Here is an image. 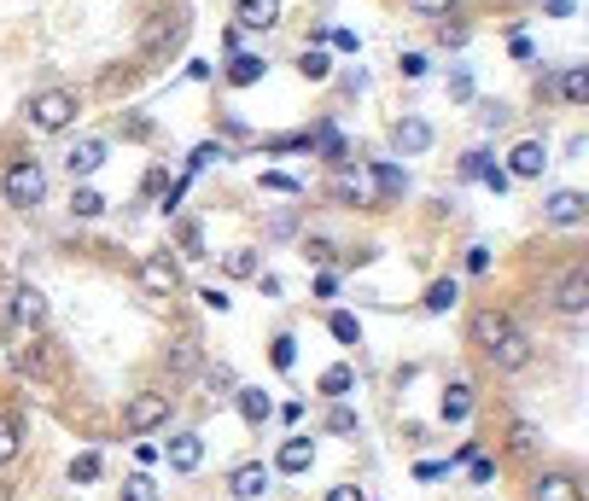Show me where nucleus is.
Here are the masks:
<instances>
[{
    "mask_svg": "<svg viewBox=\"0 0 589 501\" xmlns=\"http://www.w3.org/2000/svg\"><path fill=\"white\" fill-rule=\"evenodd\" d=\"M467 344L502 373H520L525 362H531V338H525L520 327H514V315H502L496 303H485V309L467 315Z\"/></svg>",
    "mask_w": 589,
    "mask_h": 501,
    "instance_id": "f257e3e1",
    "label": "nucleus"
},
{
    "mask_svg": "<svg viewBox=\"0 0 589 501\" xmlns=\"http://www.w3.org/2000/svg\"><path fill=\"white\" fill-rule=\"evenodd\" d=\"M170 414H175L170 391H140V397L123 402V432L129 437H152L158 426H170Z\"/></svg>",
    "mask_w": 589,
    "mask_h": 501,
    "instance_id": "20e7f679",
    "label": "nucleus"
},
{
    "mask_svg": "<svg viewBox=\"0 0 589 501\" xmlns=\"http://www.w3.org/2000/svg\"><path fill=\"white\" fill-rule=\"evenodd\" d=\"M18 449H24V426H18L12 414H0V467H12Z\"/></svg>",
    "mask_w": 589,
    "mask_h": 501,
    "instance_id": "bb28decb",
    "label": "nucleus"
},
{
    "mask_svg": "<svg viewBox=\"0 0 589 501\" xmlns=\"http://www.w3.org/2000/svg\"><path fill=\"white\" fill-rule=\"evenodd\" d=\"M181 251H187V257H205V234H199V222H181Z\"/></svg>",
    "mask_w": 589,
    "mask_h": 501,
    "instance_id": "ea45409f",
    "label": "nucleus"
},
{
    "mask_svg": "<svg viewBox=\"0 0 589 501\" xmlns=\"http://www.w3.org/2000/svg\"><path fill=\"white\" fill-rule=\"evenodd\" d=\"M321 501H368V496H362V484H333Z\"/></svg>",
    "mask_w": 589,
    "mask_h": 501,
    "instance_id": "de8ad7c7",
    "label": "nucleus"
},
{
    "mask_svg": "<svg viewBox=\"0 0 589 501\" xmlns=\"http://www.w3.org/2000/svg\"><path fill=\"white\" fill-rule=\"evenodd\" d=\"M24 117H30L35 134H65L82 117V94L76 88H41V94L24 100Z\"/></svg>",
    "mask_w": 589,
    "mask_h": 501,
    "instance_id": "f03ea898",
    "label": "nucleus"
},
{
    "mask_svg": "<svg viewBox=\"0 0 589 501\" xmlns=\"http://www.w3.org/2000/svg\"><path fill=\"white\" fill-rule=\"evenodd\" d=\"M368 175H374V187H380V204H397L403 193H409V175H403L397 164H385V158H374Z\"/></svg>",
    "mask_w": 589,
    "mask_h": 501,
    "instance_id": "aec40b11",
    "label": "nucleus"
},
{
    "mask_svg": "<svg viewBox=\"0 0 589 501\" xmlns=\"http://www.w3.org/2000/svg\"><path fill=\"white\" fill-rule=\"evenodd\" d=\"M397 70H403L409 82H415V76H426V53H403V59H397Z\"/></svg>",
    "mask_w": 589,
    "mask_h": 501,
    "instance_id": "a18cd8bd",
    "label": "nucleus"
},
{
    "mask_svg": "<svg viewBox=\"0 0 589 501\" xmlns=\"http://www.w3.org/2000/svg\"><path fill=\"white\" fill-rule=\"evenodd\" d=\"M450 100H473V76H461V70H455V76H450Z\"/></svg>",
    "mask_w": 589,
    "mask_h": 501,
    "instance_id": "3c124183",
    "label": "nucleus"
},
{
    "mask_svg": "<svg viewBox=\"0 0 589 501\" xmlns=\"http://www.w3.org/2000/svg\"><path fill=\"white\" fill-rule=\"evenodd\" d=\"M222 274H228V280H257V274H263V251H257V245L222 251Z\"/></svg>",
    "mask_w": 589,
    "mask_h": 501,
    "instance_id": "6ab92c4d",
    "label": "nucleus"
},
{
    "mask_svg": "<svg viewBox=\"0 0 589 501\" xmlns=\"http://www.w3.org/2000/svg\"><path fill=\"white\" fill-rule=\"evenodd\" d=\"M199 303H205L210 315H228V309H234V298H228L222 286H205V292H199Z\"/></svg>",
    "mask_w": 589,
    "mask_h": 501,
    "instance_id": "58836bf2",
    "label": "nucleus"
},
{
    "mask_svg": "<svg viewBox=\"0 0 589 501\" xmlns=\"http://www.w3.org/2000/svg\"><path fill=\"white\" fill-rule=\"evenodd\" d=\"M263 490H269V467L263 461H245V467L228 472V496L234 501H257Z\"/></svg>",
    "mask_w": 589,
    "mask_h": 501,
    "instance_id": "f8f14e48",
    "label": "nucleus"
},
{
    "mask_svg": "<svg viewBox=\"0 0 589 501\" xmlns=\"http://www.w3.org/2000/svg\"><path fill=\"white\" fill-rule=\"evenodd\" d=\"M467 467H473V484H490V478H496V461H485V455H473Z\"/></svg>",
    "mask_w": 589,
    "mask_h": 501,
    "instance_id": "09e8293b",
    "label": "nucleus"
},
{
    "mask_svg": "<svg viewBox=\"0 0 589 501\" xmlns=\"http://www.w3.org/2000/svg\"><path fill=\"white\" fill-rule=\"evenodd\" d=\"M70 216H82V222L105 216V193L100 187H76V193H70Z\"/></svg>",
    "mask_w": 589,
    "mask_h": 501,
    "instance_id": "a878e982",
    "label": "nucleus"
},
{
    "mask_svg": "<svg viewBox=\"0 0 589 501\" xmlns=\"http://www.w3.org/2000/svg\"><path fill=\"white\" fill-rule=\"evenodd\" d=\"M234 402H240V420L251 426V432L275 420V402H269V391H257V385H240V391H234Z\"/></svg>",
    "mask_w": 589,
    "mask_h": 501,
    "instance_id": "4468645a",
    "label": "nucleus"
},
{
    "mask_svg": "<svg viewBox=\"0 0 589 501\" xmlns=\"http://www.w3.org/2000/svg\"><path fill=\"white\" fill-rule=\"evenodd\" d=\"M123 501H158V484H152L146 472H135V478L123 484Z\"/></svg>",
    "mask_w": 589,
    "mask_h": 501,
    "instance_id": "e433bc0d",
    "label": "nucleus"
},
{
    "mask_svg": "<svg viewBox=\"0 0 589 501\" xmlns=\"http://www.w3.org/2000/svg\"><path fill=\"white\" fill-rule=\"evenodd\" d=\"M555 309L566 315V321H584L589 315V268L584 263L566 268V280L555 286Z\"/></svg>",
    "mask_w": 589,
    "mask_h": 501,
    "instance_id": "423d86ee",
    "label": "nucleus"
},
{
    "mask_svg": "<svg viewBox=\"0 0 589 501\" xmlns=\"http://www.w3.org/2000/svg\"><path fill=\"white\" fill-rule=\"evenodd\" d=\"M333 47H339V53H356L362 41H356V30H333Z\"/></svg>",
    "mask_w": 589,
    "mask_h": 501,
    "instance_id": "6e6d98bb",
    "label": "nucleus"
},
{
    "mask_svg": "<svg viewBox=\"0 0 589 501\" xmlns=\"http://www.w3.org/2000/svg\"><path fill=\"white\" fill-rule=\"evenodd\" d=\"M0 199L12 204V210H35V204L47 199V169L35 164V158L6 164V175H0Z\"/></svg>",
    "mask_w": 589,
    "mask_h": 501,
    "instance_id": "7ed1b4c3",
    "label": "nucleus"
},
{
    "mask_svg": "<svg viewBox=\"0 0 589 501\" xmlns=\"http://www.w3.org/2000/svg\"><path fill=\"white\" fill-rule=\"evenodd\" d=\"M263 187H269V193H304L292 175H263Z\"/></svg>",
    "mask_w": 589,
    "mask_h": 501,
    "instance_id": "8fccbe9b",
    "label": "nucleus"
},
{
    "mask_svg": "<svg viewBox=\"0 0 589 501\" xmlns=\"http://www.w3.org/2000/svg\"><path fill=\"white\" fill-rule=\"evenodd\" d=\"M555 88H560V100L578 111V105L589 100V70H584V65H566V70H560V82H555Z\"/></svg>",
    "mask_w": 589,
    "mask_h": 501,
    "instance_id": "393cba45",
    "label": "nucleus"
},
{
    "mask_svg": "<svg viewBox=\"0 0 589 501\" xmlns=\"http://www.w3.org/2000/svg\"><path fill=\"white\" fill-rule=\"evenodd\" d=\"M164 461H170V472H199L205 467V437L199 432H175L170 443H164Z\"/></svg>",
    "mask_w": 589,
    "mask_h": 501,
    "instance_id": "9d476101",
    "label": "nucleus"
},
{
    "mask_svg": "<svg viewBox=\"0 0 589 501\" xmlns=\"http://www.w3.org/2000/svg\"><path fill=\"white\" fill-rule=\"evenodd\" d=\"M490 268V251L485 245H473V251H467V274H485Z\"/></svg>",
    "mask_w": 589,
    "mask_h": 501,
    "instance_id": "864d4df0",
    "label": "nucleus"
},
{
    "mask_svg": "<svg viewBox=\"0 0 589 501\" xmlns=\"http://www.w3.org/2000/svg\"><path fill=\"white\" fill-rule=\"evenodd\" d=\"M327 333L339 338V344H362V321L345 315V309H333V315H327Z\"/></svg>",
    "mask_w": 589,
    "mask_h": 501,
    "instance_id": "c85d7f7f",
    "label": "nucleus"
},
{
    "mask_svg": "<svg viewBox=\"0 0 589 501\" xmlns=\"http://www.w3.org/2000/svg\"><path fill=\"white\" fill-rule=\"evenodd\" d=\"M170 368L175 373H193V368H199V344H193V338H175V344H170Z\"/></svg>",
    "mask_w": 589,
    "mask_h": 501,
    "instance_id": "7c9ffc66",
    "label": "nucleus"
},
{
    "mask_svg": "<svg viewBox=\"0 0 589 501\" xmlns=\"http://www.w3.org/2000/svg\"><path fill=\"white\" fill-rule=\"evenodd\" d=\"M508 117H514V111H508V105L496 100V105H485V111H479V123H485V129H508Z\"/></svg>",
    "mask_w": 589,
    "mask_h": 501,
    "instance_id": "a19ab883",
    "label": "nucleus"
},
{
    "mask_svg": "<svg viewBox=\"0 0 589 501\" xmlns=\"http://www.w3.org/2000/svg\"><path fill=\"white\" fill-rule=\"evenodd\" d=\"M298 76H304V82H327V76H333V59H327L321 47H304V53H298Z\"/></svg>",
    "mask_w": 589,
    "mask_h": 501,
    "instance_id": "cd10ccee",
    "label": "nucleus"
},
{
    "mask_svg": "<svg viewBox=\"0 0 589 501\" xmlns=\"http://www.w3.org/2000/svg\"><path fill=\"white\" fill-rule=\"evenodd\" d=\"M275 467L292 472V478H298V472H310L315 467V437H286V443H280V455H275Z\"/></svg>",
    "mask_w": 589,
    "mask_h": 501,
    "instance_id": "f3484780",
    "label": "nucleus"
},
{
    "mask_svg": "<svg viewBox=\"0 0 589 501\" xmlns=\"http://www.w3.org/2000/svg\"><path fill=\"white\" fill-rule=\"evenodd\" d=\"M123 134H135V140H146V134H152V123H146V117H129V123H123Z\"/></svg>",
    "mask_w": 589,
    "mask_h": 501,
    "instance_id": "4d7b16f0",
    "label": "nucleus"
},
{
    "mask_svg": "<svg viewBox=\"0 0 589 501\" xmlns=\"http://www.w3.org/2000/svg\"><path fill=\"white\" fill-rule=\"evenodd\" d=\"M315 146H321L333 164H345V140H339V129H333V123H321V129H315Z\"/></svg>",
    "mask_w": 589,
    "mask_h": 501,
    "instance_id": "f704fd0d",
    "label": "nucleus"
},
{
    "mask_svg": "<svg viewBox=\"0 0 589 501\" xmlns=\"http://www.w3.org/2000/svg\"><path fill=\"white\" fill-rule=\"evenodd\" d=\"M135 280H140V292H152V298H175L181 292V263L170 251H146L135 263Z\"/></svg>",
    "mask_w": 589,
    "mask_h": 501,
    "instance_id": "39448f33",
    "label": "nucleus"
},
{
    "mask_svg": "<svg viewBox=\"0 0 589 501\" xmlns=\"http://www.w3.org/2000/svg\"><path fill=\"white\" fill-rule=\"evenodd\" d=\"M269 76V59L263 53H234L228 59V88H257Z\"/></svg>",
    "mask_w": 589,
    "mask_h": 501,
    "instance_id": "a211bd4d",
    "label": "nucleus"
},
{
    "mask_svg": "<svg viewBox=\"0 0 589 501\" xmlns=\"http://www.w3.org/2000/svg\"><path fill=\"white\" fill-rule=\"evenodd\" d=\"M490 158L485 152H467V158H461V175H467V181H479V169H485Z\"/></svg>",
    "mask_w": 589,
    "mask_h": 501,
    "instance_id": "603ef678",
    "label": "nucleus"
},
{
    "mask_svg": "<svg viewBox=\"0 0 589 501\" xmlns=\"http://www.w3.org/2000/svg\"><path fill=\"white\" fill-rule=\"evenodd\" d=\"M222 158H228V152H222L216 140H205V146H193V158H187V164H193V169H210V164H222Z\"/></svg>",
    "mask_w": 589,
    "mask_h": 501,
    "instance_id": "4c0bfd02",
    "label": "nucleus"
},
{
    "mask_svg": "<svg viewBox=\"0 0 589 501\" xmlns=\"http://www.w3.org/2000/svg\"><path fill=\"white\" fill-rule=\"evenodd\" d=\"M549 169V146L543 140H520L514 152H508V181H537Z\"/></svg>",
    "mask_w": 589,
    "mask_h": 501,
    "instance_id": "1a4fd4ad",
    "label": "nucleus"
},
{
    "mask_svg": "<svg viewBox=\"0 0 589 501\" xmlns=\"http://www.w3.org/2000/svg\"><path fill=\"white\" fill-rule=\"evenodd\" d=\"M531 501H584V484H578L572 472H543V478L531 484Z\"/></svg>",
    "mask_w": 589,
    "mask_h": 501,
    "instance_id": "ddd939ff",
    "label": "nucleus"
},
{
    "mask_svg": "<svg viewBox=\"0 0 589 501\" xmlns=\"http://www.w3.org/2000/svg\"><path fill=\"white\" fill-rule=\"evenodd\" d=\"M391 140H397V152L420 158V152H432V140H438V134H432L426 117H397V123H391Z\"/></svg>",
    "mask_w": 589,
    "mask_h": 501,
    "instance_id": "9b49d317",
    "label": "nucleus"
},
{
    "mask_svg": "<svg viewBox=\"0 0 589 501\" xmlns=\"http://www.w3.org/2000/svg\"><path fill=\"white\" fill-rule=\"evenodd\" d=\"M304 257H310V263H327V257H333V239H304Z\"/></svg>",
    "mask_w": 589,
    "mask_h": 501,
    "instance_id": "49530a36",
    "label": "nucleus"
},
{
    "mask_svg": "<svg viewBox=\"0 0 589 501\" xmlns=\"http://www.w3.org/2000/svg\"><path fill=\"white\" fill-rule=\"evenodd\" d=\"M543 222L549 228H578V222H589V199L578 187H560V193L543 199Z\"/></svg>",
    "mask_w": 589,
    "mask_h": 501,
    "instance_id": "0eeeda50",
    "label": "nucleus"
},
{
    "mask_svg": "<svg viewBox=\"0 0 589 501\" xmlns=\"http://www.w3.org/2000/svg\"><path fill=\"white\" fill-rule=\"evenodd\" d=\"M100 455H94V449H88V455H76V461H70V484H94V478H100Z\"/></svg>",
    "mask_w": 589,
    "mask_h": 501,
    "instance_id": "473e14b6",
    "label": "nucleus"
},
{
    "mask_svg": "<svg viewBox=\"0 0 589 501\" xmlns=\"http://www.w3.org/2000/svg\"><path fill=\"white\" fill-rule=\"evenodd\" d=\"M234 24H240V30H275L280 0H240V6H234Z\"/></svg>",
    "mask_w": 589,
    "mask_h": 501,
    "instance_id": "dca6fc26",
    "label": "nucleus"
},
{
    "mask_svg": "<svg viewBox=\"0 0 589 501\" xmlns=\"http://www.w3.org/2000/svg\"><path fill=\"white\" fill-rule=\"evenodd\" d=\"M350 385H356V368H350V362H333V368L315 379V391H321L327 402H345V397H350Z\"/></svg>",
    "mask_w": 589,
    "mask_h": 501,
    "instance_id": "5701e85b",
    "label": "nucleus"
},
{
    "mask_svg": "<svg viewBox=\"0 0 589 501\" xmlns=\"http://www.w3.org/2000/svg\"><path fill=\"white\" fill-rule=\"evenodd\" d=\"M479 181H485L490 193H508V169H502V164H485V169H479Z\"/></svg>",
    "mask_w": 589,
    "mask_h": 501,
    "instance_id": "79ce46f5",
    "label": "nucleus"
},
{
    "mask_svg": "<svg viewBox=\"0 0 589 501\" xmlns=\"http://www.w3.org/2000/svg\"><path fill=\"white\" fill-rule=\"evenodd\" d=\"M420 18H444V12H455V0H409Z\"/></svg>",
    "mask_w": 589,
    "mask_h": 501,
    "instance_id": "37998d69",
    "label": "nucleus"
},
{
    "mask_svg": "<svg viewBox=\"0 0 589 501\" xmlns=\"http://www.w3.org/2000/svg\"><path fill=\"white\" fill-rule=\"evenodd\" d=\"M438 41L444 47H467V24H438Z\"/></svg>",
    "mask_w": 589,
    "mask_h": 501,
    "instance_id": "c03bdc74",
    "label": "nucleus"
},
{
    "mask_svg": "<svg viewBox=\"0 0 589 501\" xmlns=\"http://www.w3.org/2000/svg\"><path fill=\"white\" fill-rule=\"evenodd\" d=\"M339 292V274H315V298H333Z\"/></svg>",
    "mask_w": 589,
    "mask_h": 501,
    "instance_id": "5fc2aeb1",
    "label": "nucleus"
},
{
    "mask_svg": "<svg viewBox=\"0 0 589 501\" xmlns=\"http://www.w3.org/2000/svg\"><path fill=\"white\" fill-rule=\"evenodd\" d=\"M205 385H210V397H234V391H240V379H234V368H228V362L205 368Z\"/></svg>",
    "mask_w": 589,
    "mask_h": 501,
    "instance_id": "c756f323",
    "label": "nucleus"
},
{
    "mask_svg": "<svg viewBox=\"0 0 589 501\" xmlns=\"http://www.w3.org/2000/svg\"><path fill=\"white\" fill-rule=\"evenodd\" d=\"M181 35H187V18L181 12H158L146 24V35H140V47H146V59H164L170 47H181Z\"/></svg>",
    "mask_w": 589,
    "mask_h": 501,
    "instance_id": "6e6552de",
    "label": "nucleus"
},
{
    "mask_svg": "<svg viewBox=\"0 0 589 501\" xmlns=\"http://www.w3.org/2000/svg\"><path fill=\"white\" fill-rule=\"evenodd\" d=\"M508 449H514V455H531V449H537V426H531V420H514V426H508Z\"/></svg>",
    "mask_w": 589,
    "mask_h": 501,
    "instance_id": "2f4dec72",
    "label": "nucleus"
},
{
    "mask_svg": "<svg viewBox=\"0 0 589 501\" xmlns=\"http://www.w3.org/2000/svg\"><path fill=\"white\" fill-rule=\"evenodd\" d=\"M269 362H275V368L286 373L292 362H298V338H292V333H280V338H275V350H269Z\"/></svg>",
    "mask_w": 589,
    "mask_h": 501,
    "instance_id": "c9c22d12",
    "label": "nucleus"
},
{
    "mask_svg": "<svg viewBox=\"0 0 589 501\" xmlns=\"http://www.w3.org/2000/svg\"><path fill=\"white\" fill-rule=\"evenodd\" d=\"M12 321H18V327H41V321H47V298H41L35 286H18V292H12Z\"/></svg>",
    "mask_w": 589,
    "mask_h": 501,
    "instance_id": "412c9836",
    "label": "nucleus"
},
{
    "mask_svg": "<svg viewBox=\"0 0 589 501\" xmlns=\"http://www.w3.org/2000/svg\"><path fill=\"white\" fill-rule=\"evenodd\" d=\"M356 408H345V402H333V414H327V432H339V437H356Z\"/></svg>",
    "mask_w": 589,
    "mask_h": 501,
    "instance_id": "72a5a7b5",
    "label": "nucleus"
},
{
    "mask_svg": "<svg viewBox=\"0 0 589 501\" xmlns=\"http://www.w3.org/2000/svg\"><path fill=\"white\" fill-rule=\"evenodd\" d=\"M420 303H426V315H450L455 303H461V280H432Z\"/></svg>",
    "mask_w": 589,
    "mask_h": 501,
    "instance_id": "b1692460",
    "label": "nucleus"
},
{
    "mask_svg": "<svg viewBox=\"0 0 589 501\" xmlns=\"http://www.w3.org/2000/svg\"><path fill=\"white\" fill-rule=\"evenodd\" d=\"M438 414H444V426H461V420L473 414V385H467V379H455L450 391H444V402H438Z\"/></svg>",
    "mask_w": 589,
    "mask_h": 501,
    "instance_id": "4be33fe9",
    "label": "nucleus"
},
{
    "mask_svg": "<svg viewBox=\"0 0 589 501\" xmlns=\"http://www.w3.org/2000/svg\"><path fill=\"white\" fill-rule=\"evenodd\" d=\"M105 164V140H76L65 152V169H70V181H88L94 169Z\"/></svg>",
    "mask_w": 589,
    "mask_h": 501,
    "instance_id": "2eb2a0df",
    "label": "nucleus"
}]
</instances>
